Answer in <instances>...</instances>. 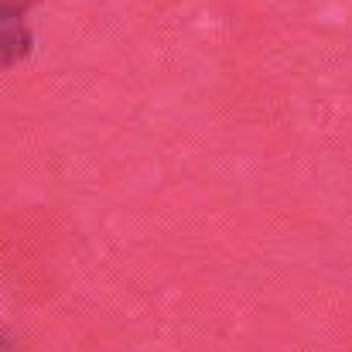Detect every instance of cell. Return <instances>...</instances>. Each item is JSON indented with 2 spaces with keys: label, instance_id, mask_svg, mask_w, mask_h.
Wrapping results in <instances>:
<instances>
[{
  "label": "cell",
  "instance_id": "cell-1",
  "mask_svg": "<svg viewBox=\"0 0 352 352\" xmlns=\"http://www.w3.org/2000/svg\"><path fill=\"white\" fill-rule=\"evenodd\" d=\"M17 17L21 14L0 10V65H10L28 52V31L21 28Z\"/></svg>",
  "mask_w": 352,
  "mask_h": 352
},
{
  "label": "cell",
  "instance_id": "cell-2",
  "mask_svg": "<svg viewBox=\"0 0 352 352\" xmlns=\"http://www.w3.org/2000/svg\"><path fill=\"white\" fill-rule=\"evenodd\" d=\"M31 3V0H0V10H10V14H21V7Z\"/></svg>",
  "mask_w": 352,
  "mask_h": 352
}]
</instances>
